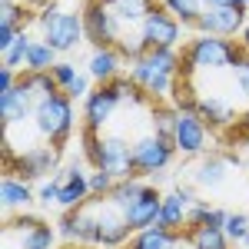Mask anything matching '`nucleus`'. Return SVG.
I'll use <instances>...</instances> for the list:
<instances>
[{"mask_svg": "<svg viewBox=\"0 0 249 249\" xmlns=\"http://www.w3.org/2000/svg\"><path fill=\"white\" fill-rule=\"evenodd\" d=\"M183 67V60L176 50L170 47H163V50H150L146 57H140L130 67V80L136 83V90L146 96H153V100H166L173 96V83H176V70Z\"/></svg>", "mask_w": 249, "mask_h": 249, "instance_id": "1", "label": "nucleus"}, {"mask_svg": "<svg viewBox=\"0 0 249 249\" xmlns=\"http://www.w3.org/2000/svg\"><path fill=\"white\" fill-rule=\"evenodd\" d=\"M246 57V50L239 43H232L226 37H193L183 47V70H203V73H216V70H232L239 60Z\"/></svg>", "mask_w": 249, "mask_h": 249, "instance_id": "2", "label": "nucleus"}, {"mask_svg": "<svg viewBox=\"0 0 249 249\" xmlns=\"http://www.w3.org/2000/svg\"><path fill=\"white\" fill-rule=\"evenodd\" d=\"M37 27H40L43 43H50L57 53H70V50H77L80 43L87 40L83 14H70V10H63L57 0L47 3V7L37 14Z\"/></svg>", "mask_w": 249, "mask_h": 249, "instance_id": "3", "label": "nucleus"}, {"mask_svg": "<svg viewBox=\"0 0 249 249\" xmlns=\"http://www.w3.org/2000/svg\"><path fill=\"white\" fill-rule=\"evenodd\" d=\"M87 136V156L93 163V170H107L113 179H133V143H126L123 136H96L93 130H83Z\"/></svg>", "mask_w": 249, "mask_h": 249, "instance_id": "4", "label": "nucleus"}, {"mask_svg": "<svg viewBox=\"0 0 249 249\" xmlns=\"http://www.w3.org/2000/svg\"><path fill=\"white\" fill-rule=\"evenodd\" d=\"M73 100L63 93H53L47 96L43 103H37V110H34V126H37V133L47 140V143H53L63 150V143L70 140L73 133Z\"/></svg>", "mask_w": 249, "mask_h": 249, "instance_id": "5", "label": "nucleus"}, {"mask_svg": "<svg viewBox=\"0 0 249 249\" xmlns=\"http://www.w3.org/2000/svg\"><path fill=\"white\" fill-rule=\"evenodd\" d=\"M3 173H14L20 179H50V173L60 170V146L53 143H40V146H30L23 153H14L10 143H3Z\"/></svg>", "mask_w": 249, "mask_h": 249, "instance_id": "6", "label": "nucleus"}, {"mask_svg": "<svg viewBox=\"0 0 249 249\" xmlns=\"http://www.w3.org/2000/svg\"><path fill=\"white\" fill-rule=\"evenodd\" d=\"M123 100H136V83L133 80H113V83H103L96 87L93 93L83 100V120H87V130L100 133V126L110 123V116L116 113V107Z\"/></svg>", "mask_w": 249, "mask_h": 249, "instance_id": "7", "label": "nucleus"}, {"mask_svg": "<svg viewBox=\"0 0 249 249\" xmlns=\"http://www.w3.org/2000/svg\"><path fill=\"white\" fill-rule=\"evenodd\" d=\"M57 232L40 216L3 219V249H53Z\"/></svg>", "mask_w": 249, "mask_h": 249, "instance_id": "8", "label": "nucleus"}, {"mask_svg": "<svg viewBox=\"0 0 249 249\" xmlns=\"http://www.w3.org/2000/svg\"><path fill=\"white\" fill-rule=\"evenodd\" d=\"M176 156V146H173L170 136L160 133H146L133 143V166L136 176H156V173H166V166Z\"/></svg>", "mask_w": 249, "mask_h": 249, "instance_id": "9", "label": "nucleus"}, {"mask_svg": "<svg viewBox=\"0 0 249 249\" xmlns=\"http://www.w3.org/2000/svg\"><path fill=\"white\" fill-rule=\"evenodd\" d=\"M130 239H133V230L126 223V213L116 210L107 196H96V246L116 249L130 246Z\"/></svg>", "mask_w": 249, "mask_h": 249, "instance_id": "10", "label": "nucleus"}, {"mask_svg": "<svg viewBox=\"0 0 249 249\" xmlns=\"http://www.w3.org/2000/svg\"><path fill=\"white\" fill-rule=\"evenodd\" d=\"M83 30H87V40L96 50V47H116V40H120V34L126 27L110 14V7L103 0H90L83 7Z\"/></svg>", "mask_w": 249, "mask_h": 249, "instance_id": "11", "label": "nucleus"}, {"mask_svg": "<svg viewBox=\"0 0 249 249\" xmlns=\"http://www.w3.org/2000/svg\"><path fill=\"white\" fill-rule=\"evenodd\" d=\"M173 146L183 156H199L210 146V126L196 113H179L176 110V126H173Z\"/></svg>", "mask_w": 249, "mask_h": 249, "instance_id": "12", "label": "nucleus"}, {"mask_svg": "<svg viewBox=\"0 0 249 249\" xmlns=\"http://www.w3.org/2000/svg\"><path fill=\"white\" fill-rule=\"evenodd\" d=\"M246 10L243 7H206L203 10V17L196 20V30L199 34H206V37H236V34H243V27H246Z\"/></svg>", "mask_w": 249, "mask_h": 249, "instance_id": "13", "label": "nucleus"}, {"mask_svg": "<svg viewBox=\"0 0 249 249\" xmlns=\"http://www.w3.org/2000/svg\"><path fill=\"white\" fill-rule=\"evenodd\" d=\"M57 232L67 243H83V246H96V196H90L80 210L63 213Z\"/></svg>", "mask_w": 249, "mask_h": 249, "instance_id": "14", "label": "nucleus"}, {"mask_svg": "<svg viewBox=\"0 0 249 249\" xmlns=\"http://www.w3.org/2000/svg\"><path fill=\"white\" fill-rule=\"evenodd\" d=\"M143 37L150 43V50H163V47L176 50V43L183 37V23L166 7H153V14L143 20Z\"/></svg>", "mask_w": 249, "mask_h": 249, "instance_id": "15", "label": "nucleus"}, {"mask_svg": "<svg viewBox=\"0 0 249 249\" xmlns=\"http://www.w3.org/2000/svg\"><path fill=\"white\" fill-rule=\"evenodd\" d=\"M60 179V193H57V206L63 213L70 210H80L87 199H90V176L83 173V166H77V163H70V166H63V170L57 173Z\"/></svg>", "mask_w": 249, "mask_h": 249, "instance_id": "16", "label": "nucleus"}, {"mask_svg": "<svg viewBox=\"0 0 249 249\" xmlns=\"http://www.w3.org/2000/svg\"><path fill=\"white\" fill-rule=\"evenodd\" d=\"M193 203H196V196H193L190 186H176V190L163 193V210H160V223H156V226L183 232L186 230V216H190Z\"/></svg>", "mask_w": 249, "mask_h": 249, "instance_id": "17", "label": "nucleus"}, {"mask_svg": "<svg viewBox=\"0 0 249 249\" xmlns=\"http://www.w3.org/2000/svg\"><path fill=\"white\" fill-rule=\"evenodd\" d=\"M160 210H163V193L156 190V186H146L143 196L126 210V223H130V230L143 232V230H150V226H156V223H160Z\"/></svg>", "mask_w": 249, "mask_h": 249, "instance_id": "18", "label": "nucleus"}, {"mask_svg": "<svg viewBox=\"0 0 249 249\" xmlns=\"http://www.w3.org/2000/svg\"><path fill=\"white\" fill-rule=\"evenodd\" d=\"M230 163H236V156L232 153H223V156H203L196 166H193V183L199 186V190H219L223 183H226V176H230Z\"/></svg>", "mask_w": 249, "mask_h": 249, "instance_id": "19", "label": "nucleus"}, {"mask_svg": "<svg viewBox=\"0 0 249 249\" xmlns=\"http://www.w3.org/2000/svg\"><path fill=\"white\" fill-rule=\"evenodd\" d=\"M34 100L23 93V87H14V90H7V93H0V120H3V126L7 130H14L17 123H23V120H30L34 116Z\"/></svg>", "mask_w": 249, "mask_h": 249, "instance_id": "20", "label": "nucleus"}, {"mask_svg": "<svg viewBox=\"0 0 249 249\" xmlns=\"http://www.w3.org/2000/svg\"><path fill=\"white\" fill-rule=\"evenodd\" d=\"M120 67H123V57L116 53L113 47H96L93 53L87 57V73H90V80L100 83V87L120 80Z\"/></svg>", "mask_w": 249, "mask_h": 249, "instance_id": "21", "label": "nucleus"}, {"mask_svg": "<svg viewBox=\"0 0 249 249\" xmlns=\"http://www.w3.org/2000/svg\"><path fill=\"white\" fill-rule=\"evenodd\" d=\"M196 116L206 120V126H230L236 120V107H232L226 96L210 93V96H199L196 100Z\"/></svg>", "mask_w": 249, "mask_h": 249, "instance_id": "22", "label": "nucleus"}, {"mask_svg": "<svg viewBox=\"0 0 249 249\" xmlns=\"http://www.w3.org/2000/svg\"><path fill=\"white\" fill-rule=\"evenodd\" d=\"M183 243H186V232L150 226V230H143V232H133L130 249H179Z\"/></svg>", "mask_w": 249, "mask_h": 249, "instance_id": "23", "label": "nucleus"}, {"mask_svg": "<svg viewBox=\"0 0 249 249\" xmlns=\"http://www.w3.org/2000/svg\"><path fill=\"white\" fill-rule=\"evenodd\" d=\"M0 199H3V210H27L34 199H37V193L30 190V183L27 179H20L14 173H3V183H0Z\"/></svg>", "mask_w": 249, "mask_h": 249, "instance_id": "24", "label": "nucleus"}, {"mask_svg": "<svg viewBox=\"0 0 249 249\" xmlns=\"http://www.w3.org/2000/svg\"><path fill=\"white\" fill-rule=\"evenodd\" d=\"M107 7H110V14H113L126 30L130 27H143V20L153 14V0H103Z\"/></svg>", "mask_w": 249, "mask_h": 249, "instance_id": "25", "label": "nucleus"}, {"mask_svg": "<svg viewBox=\"0 0 249 249\" xmlns=\"http://www.w3.org/2000/svg\"><path fill=\"white\" fill-rule=\"evenodd\" d=\"M17 83L23 87V93L34 100V107H37V103H43L47 96L60 93V87L53 83V77H50V73H34V70H23Z\"/></svg>", "mask_w": 249, "mask_h": 249, "instance_id": "26", "label": "nucleus"}, {"mask_svg": "<svg viewBox=\"0 0 249 249\" xmlns=\"http://www.w3.org/2000/svg\"><path fill=\"white\" fill-rule=\"evenodd\" d=\"M186 243L193 249H230V236L219 226H193L186 230Z\"/></svg>", "mask_w": 249, "mask_h": 249, "instance_id": "27", "label": "nucleus"}, {"mask_svg": "<svg viewBox=\"0 0 249 249\" xmlns=\"http://www.w3.org/2000/svg\"><path fill=\"white\" fill-rule=\"evenodd\" d=\"M143 190H146V183H143L140 176H133V179H116L113 193H110L107 199L113 203L116 210H123V213H126V210H130V206L136 203V199L143 196Z\"/></svg>", "mask_w": 249, "mask_h": 249, "instance_id": "28", "label": "nucleus"}, {"mask_svg": "<svg viewBox=\"0 0 249 249\" xmlns=\"http://www.w3.org/2000/svg\"><path fill=\"white\" fill-rule=\"evenodd\" d=\"M30 47H34V40H30V34L23 30L7 50H0V67H7V70H17L20 73V67L27 70V57H30Z\"/></svg>", "mask_w": 249, "mask_h": 249, "instance_id": "29", "label": "nucleus"}, {"mask_svg": "<svg viewBox=\"0 0 249 249\" xmlns=\"http://www.w3.org/2000/svg\"><path fill=\"white\" fill-rule=\"evenodd\" d=\"M160 3H163L183 27H196V20L203 17V10H206L203 0H160Z\"/></svg>", "mask_w": 249, "mask_h": 249, "instance_id": "30", "label": "nucleus"}, {"mask_svg": "<svg viewBox=\"0 0 249 249\" xmlns=\"http://www.w3.org/2000/svg\"><path fill=\"white\" fill-rule=\"evenodd\" d=\"M53 63H57V50H53L50 43H43V40H34L30 57H27V70H34V73H50Z\"/></svg>", "mask_w": 249, "mask_h": 249, "instance_id": "31", "label": "nucleus"}, {"mask_svg": "<svg viewBox=\"0 0 249 249\" xmlns=\"http://www.w3.org/2000/svg\"><path fill=\"white\" fill-rule=\"evenodd\" d=\"M226 236H230V243H243L249 232V216L246 213H230V219H226Z\"/></svg>", "mask_w": 249, "mask_h": 249, "instance_id": "32", "label": "nucleus"}, {"mask_svg": "<svg viewBox=\"0 0 249 249\" xmlns=\"http://www.w3.org/2000/svg\"><path fill=\"white\" fill-rule=\"evenodd\" d=\"M50 77H53V83H57L60 90H67V87L80 77V70L73 67V63H67V60H57V63H53V70H50Z\"/></svg>", "mask_w": 249, "mask_h": 249, "instance_id": "33", "label": "nucleus"}, {"mask_svg": "<svg viewBox=\"0 0 249 249\" xmlns=\"http://www.w3.org/2000/svg\"><path fill=\"white\" fill-rule=\"evenodd\" d=\"M173 126H176V110H166V107L153 110V133L173 140Z\"/></svg>", "mask_w": 249, "mask_h": 249, "instance_id": "34", "label": "nucleus"}, {"mask_svg": "<svg viewBox=\"0 0 249 249\" xmlns=\"http://www.w3.org/2000/svg\"><path fill=\"white\" fill-rule=\"evenodd\" d=\"M116 186V179L107 170H93L90 173V196H110Z\"/></svg>", "mask_w": 249, "mask_h": 249, "instance_id": "35", "label": "nucleus"}, {"mask_svg": "<svg viewBox=\"0 0 249 249\" xmlns=\"http://www.w3.org/2000/svg\"><path fill=\"white\" fill-rule=\"evenodd\" d=\"M57 193H60V179L57 176L43 179V183L37 186V203H43V206H57Z\"/></svg>", "mask_w": 249, "mask_h": 249, "instance_id": "36", "label": "nucleus"}, {"mask_svg": "<svg viewBox=\"0 0 249 249\" xmlns=\"http://www.w3.org/2000/svg\"><path fill=\"white\" fill-rule=\"evenodd\" d=\"M90 83H93V80H90V73H80V77L73 80V83H70L63 93L70 96V100H87V96L93 93V90H90Z\"/></svg>", "mask_w": 249, "mask_h": 249, "instance_id": "37", "label": "nucleus"}, {"mask_svg": "<svg viewBox=\"0 0 249 249\" xmlns=\"http://www.w3.org/2000/svg\"><path fill=\"white\" fill-rule=\"evenodd\" d=\"M232 83H236V90H239V93L249 96V57H243L236 67H232Z\"/></svg>", "mask_w": 249, "mask_h": 249, "instance_id": "38", "label": "nucleus"}, {"mask_svg": "<svg viewBox=\"0 0 249 249\" xmlns=\"http://www.w3.org/2000/svg\"><path fill=\"white\" fill-rule=\"evenodd\" d=\"M239 47L246 50V57H249V20H246V27H243V40H239Z\"/></svg>", "mask_w": 249, "mask_h": 249, "instance_id": "39", "label": "nucleus"}, {"mask_svg": "<svg viewBox=\"0 0 249 249\" xmlns=\"http://www.w3.org/2000/svg\"><path fill=\"white\" fill-rule=\"evenodd\" d=\"M203 3H206V7H226L230 0H203Z\"/></svg>", "mask_w": 249, "mask_h": 249, "instance_id": "40", "label": "nucleus"}, {"mask_svg": "<svg viewBox=\"0 0 249 249\" xmlns=\"http://www.w3.org/2000/svg\"><path fill=\"white\" fill-rule=\"evenodd\" d=\"M232 7H243V10H249V0H230Z\"/></svg>", "mask_w": 249, "mask_h": 249, "instance_id": "41", "label": "nucleus"}, {"mask_svg": "<svg viewBox=\"0 0 249 249\" xmlns=\"http://www.w3.org/2000/svg\"><path fill=\"white\" fill-rule=\"evenodd\" d=\"M243 249H249V232H246V239H243Z\"/></svg>", "mask_w": 249, "mask_h": 249, "instance_id": "42", "label": "nucleus"}, {"mask_svg": "<svg viewBox=\"0 0 249 249\" xmlns=\"http://www.w3.org/2000/svg\"><path fill=\"white\" fill-rule=\"evenodd\" d=\"M246 146H249V140H246Z\"/></svg>", "mask_w": 249, "mask_h": 249, "instance_id": "43", "label": "nucleus"}, {"mask_svg": "<svg viewBox=\"0 0 249 249\" xmlns=\"http://www.w3.org/2000/svg\"><path fill=\"white\" fill-rule=\"evenodd\" d=\"M126 249H130V246H126Z\"/></svg>", "mask_w": 249, "mask_h": 249, "instance_id": "44", "label": "nucleus"}]
</instances>
